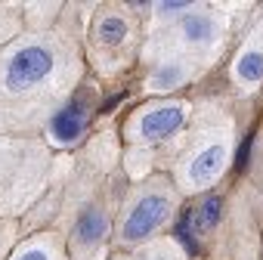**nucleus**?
<instances>
[{
	"label": "nucleus",
	"mask_w": 263,
	"mask_h": 260,
	"mask_svg": "<svg viewBox=\"0 0 263 260\" xmlns=\"http://www.w3.org/2000/svg\"><path fill=\"white\" fill-rule=\"evenodd\" d=\"M183 31H186L189 41H211V34H214V22H211V16H186Z\"/></svg>",
	"instance_id": "nucleus-8"
},
{
	"label": "nucleus",
	"mask_w": 263,
	"mask_h": 260,
	"mask_svg": "<svg viewBox=\"0 0 263 260\" xmlns=\"http://www.w3.org/2000/svg\"><path fill=\"white\" fill-rule=\"evenodd\" d=\"M53 71V56L44 47H25L10 59L7 68V87L10 90H25L37 81H44Z\"/></svg>",
	"instance_id": "nucleus-1"
},
{
	"label": "nucleus",
	"mask_w": 263,
	"mask_h": 260,
	"mask_svg": "<svg viewBox=\"0 0 263 260\" xmlns=\"http://www.w3.org/2000/svg\"><path fill=\"white\" fill-rule=\"evenodd\" d=\"M183 108L180 105H164V108H155V112H149L146 118H143V124H140V134L146 137V140H164V137H171L174 130H180L183 127Z\"/></svg>",
	"instance_id": "nucleus-3"
},
{
	"label": "nucleus",
	"mask_w": 263,
	"mask_h": 260,
	"mask_svg": "<svg viewBox=\"0 0 263 260\" xmlns=\"http://www.w3.org/2000/svg\"><path fill=\"white\" fill-rule=\"evenodd\" d=\"M189 220H192V211H183L180 220H177V238L186 245L189 254H198V245H195V238H192V232H189Z\"/></svg>",
	"instance_id": "nucleus-11"
},
{
	"label": "nucleus",
	"mask_w": 263,
	"mask_h": 260,
	"mask_svg": "<svg viewBox=\"0 0 263 260\" xmlns=\"http://www.w3.org/2000/svg\"><path fill=\"white\" fill-rule=\"evenodd\" d=\"M248 155H251V137L241 143V149H238V158H235V168L238 171H245V164H248Z\"/></svg>",
	"instance_id": "nucleus-13"
},
{
	"label": "nucleus",
	"mask_w": 263,
	"mask_h": 260,
	"mask_svg": "<svg viewBox=\"0 0 263 260\" xmlns=\"http://www.w3.org/2000/svg\"><path fill=\"white\" fill-rule=\"evenodd\" d=\"M164 214H167V201H164L161 195H146V198H140V205L130 211V217H127V223H124V238H127V242L146 238L152 229L161 226Z\"/></svg>",
	"instance_id": "nucleus-2"
},
{
	"label": "nucleus",
	"mask_w": 263,
	"mask_h": 260,
	"mask_svg": "<svg viewBox=\"0 0 263 260\" xmlns=\"http://www.w3.org/2000/svg\"><path fill=\"white\" fill-rule=\"evenodd\" d=\"M105 229H108V220H105L102 214L90 211V214H84V217L78 220V229H74V235H78L84 245H90V242L102 238V235H105Z\"/></svg>",
	"instance_id": "nucleus-6"
},
{
	"label": "nucleus",
	"mask_w": 263,
	"mask_h": 260,
	"mask_svg": "<svg viewBox=\"0 0 263 260\" xmlns=\"http://www.w3.org/2000/svg\"><path fill=\"white\" fill-rule=\"evenodd\" d=\"M220 211H223V201H220L217 195H211V198L201 205L198 217H195V226H198V232H201V229H211V226H217V220H220Z\"/></svg>",
	"instance_id": "nucleus-9"
},
{
	"label": "nucleus",
	"mask_w": 263,
	"mask_h": 260,
	"mask_svg": "<svg viewBox=\"0 0 263 260\" xmlns=\"http://www.w3.org/2000/svg\"><path fill=\"white\" fill-rule=\"evenodd\" d=\"M186 4H183V0H177V4H174V0H171V4H164L161 10H167V13H174V10H183Z\"/></svg>",
	"instance_id": "nucleus-15"
},
{
	"label": "nucleus",
	"mask_w": 263,
	"mask_h": 260,
	"mask_svg": "<svg viewBox=\"0 0 263 260\" xmlns=\"http://www.w3.org/2000/svg\"><path fill=\"white\" fill-rule=\"evenodd\" d=\"M124 34H127L124 19L108 16V19H102V22H99V41H105V44H118V41H124Z\"/></svg>",
	"instance_id": "nucleus-10"
},
{
	"label": "nucleus",
	"mask_w": 263,
	"mask_h": 260,
	"mask_svg": "<svg viewBox=\"0 0 263 260\" xmlns=\"http://www.w3.org/2000/svg\"><path fill=\"white\" fill-rule=\"evenodd\" d=\"M81 130H84V115L74 112V108H65V112H59V115L53 118V137L62 140V143L74 140Z\"/></svg>",
	"instance_id": "nucleus-5"
},
{
	"label": "nucleus",
	"mask_w": 263,
	"mask_h": 260,
	"mask_svg": "<svg viewBox=\"0 0 263 260\" xmlns=\"http://www.w3.org/2000/svg\"><path fill=\"white\" fill-rule=\"evenodd\" d=\"M223 146H211V149H204L195 161H192V168H189V177H192V183H198V186H204V183H211L220 171H223Z\"/></svg>",
	"instance_id": "nucleus-4"
},
{
	"label": "nucleus",
	"mask_w": 263,
	"mask_h": 260,
	"mask_svg": "<svg viewBox=\"0 0 263 260\" xmlns=\"http://www.w3.org/2000/svg\"><path fill=\"white\" fill-rule=\"evenodd\" d=\"M235 71H238V78H241V81H248V84L263 81V53H257V50L241 53V56H238Z\"/></svg>",
	"instance_id": "nucleus-7"
},
{
	"label": "nucleus",
	"mask_w": 263,
	"mask_h": 260,
	"mask_svg": "<svg viewBox=\"0 0 263 260\" xmlns=\"http://www.w3.org/2000/svg\"><path fill=\"white\" fill-rule=\"evenodd\" d=\"M19 260H47V254H44V251H25Z\"/></svg>",
	"instance_id": "nucleus-14"
},
{
	"label": "nucleus",
	"mask_w": 263,
	"mask_h": 260,
	"mask_svg": "<svg viewBox=\"0 0 263 260\" xmlns=\"http://www.w3.org/2000/svg\"><path fill=\"white\" fill-rule=\"evenodd\" d=\"M180 75H183V71H180L177 65H171V68H164V71H158V78H155V81H158V84L164 87V84H174V81H180Z\"/></svg>",
	"instance_id": "nucleus-12"
}]
</instances>
